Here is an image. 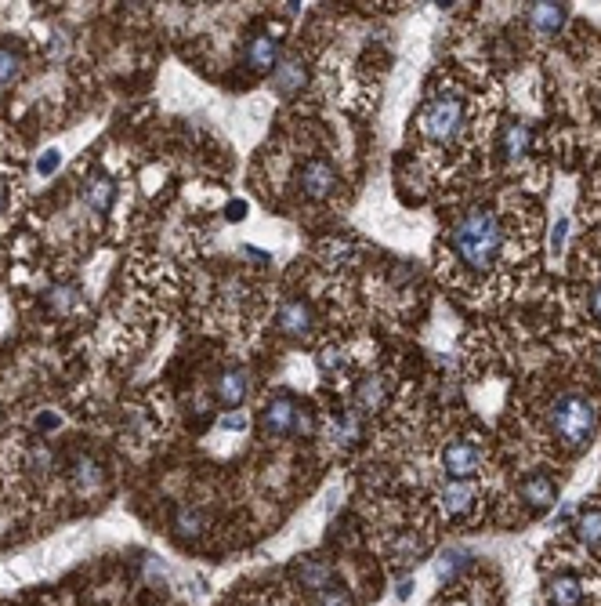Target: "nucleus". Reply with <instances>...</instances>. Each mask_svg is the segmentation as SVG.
<instances>
[{"label":"nucleus","instance_id":"nucleus-16","mask_svg":"<svg viewBox=\"0 0 601 606\" xmlns=\"http://www.w3.org/2000/svg\"><path fill=\"white\" fill-rule=\"evenodd\" d=\"M580 599H583V588H580V581L569 578V574L554 578V581L547 585V602H551V606H580Z\"/></svg>","mask_w":601,"mask_h":606},{"label":"nucleus","instance_id":"nucleus-18","mask_svg":"<svg viewBox=\"0 0 601 606\" xmlns=\"http://www.w3.org/2000/svg\"><path fill=\"white\" fill-rule=\"evenodd\" d=\"M384 392H388L384 377L370 374V377H363V382L355 385V403L363 407V410H381V403H384Z\"/></svg>","mask_w":601,"mask_h":606},{"label":"nucleus","instance_id":"nucleus-6","mask_svg":"<svg viewBox=\"0 0 601 606\" xmlns=\"http://www.w3.org/2000/svg\"><path fill=\"white\" fill-rule=\"evenodd\" d=\"M275 327L283 330L287 338L308 342V338L315 334V316H312V309L304 306L301 298H290V301H283V306H279V313H275Z\"/></svg>","mask_w":601,"mask_h":606},{"label":"nucleus","instance_id":"nucleus-31","mask_svg":"<svg viewBox=\"0 0 601 606\" xmlns=\"http://www.w3.org/2000/svg\"><path fill=\"white\" fill-rule=\"evenodd\" d=\"M590 313L601 320V287H594V291H590Z\"/></svg>","mask_w":601,"mask_h":606},{"label":"nucleus","instance_id":"nucleus-23","mask_svg":"<svg viewBox=\"0 0 601 606\" xmlns=\"http://www.w3.org/2000/svg\"><path fill=\"white\" fill-rule=\"evenodd\" d=\"M76 298H80V291H76V287L58 284V287H51V291H48V306H51L55 313H69V309H76Z\"/></svg>","mask_w":601,"mask_h":606},{"label":"nucleus","instance_id":"nucleus-33","mask_svg":"<svg viewBox=\"0 0 601 606\" xmlns=\"http://www.w3.org/2000/svg\"><path fill=\"white\" fill-rule=\"evenodd\" d=\"M4 207H8V185L0 182V214H4Z\"/></svg>","mask_w":601,"mask_h":606},{"label":"nucleus","instance_id":"nucleus-29","mask_svg":"<svg viewBox=\"0 0 601 606\" xmlns=\"http://www.w3.org/2000/svg\"><path fill=\"white\" fill-rule=\"evenodd\" d=\"M221 429H225V432H243V429H247V414H225V418H221Z\"/></svg>","mask_w":601,"mask_h":606},{"label":"nucleus","instance_id":"nucleus-1","mask_svg":"<svg viewBox=\"0 0 601 606\" xmlns=\"http://www.w3.org/2000/svg\"><path fill=\"white\" fill-rule=\"evenodd\" d=\"M450 247H453V258L464 265L467 273H489L497 258H500V247H504V225L500 218L489 211V207H474L467 211L450 233Z\"/></svg>","mask_w":601,"mask_h":606},{"label":"nucleus","instance_id":"nucleus-21","mask_svg":"<svg viewBox=\"0 0 601 606\" xmlns=\"http://www.w3.org/2000/svg\"><path fill=\"white\" fill-rule=\"evenodd\" d=\"M112 200H116V189H112V182L109 178H95L91 185H88V207L91 211H109L112 207Z\"/></svg>","mask_w":601,"mask_h":606},{"label":"nucleus","instance_id":"nucleus-11","mask_svg":"<svg viewBox=\"0 0 601 606\" xmlns=\"http://www.w3.org/2000/svg\"><path fill=\"white\" fill-rule=\"evenodd\" d=\"M294 578H297V585L304 588V592H327L330 588V563L327 559H301L297 566H294Z\"/></svg>","mask_w":601,"mask_h":606},{"label":"nucleus","instance_id":"nucleus-13","mask_svg":"<svg viewBox=\"0 0 601 606\" xmlns=\"http://www.w3.org/2000/svg\"><path fill=\"white\" fill-rule=\"evenodd\" d=\"M69 479L76 490H98L102 483V465L91 458V454H76V458L69 462Z\"/></svg>","mask_w":601,"mask_h":606},{"label":"nucleus","instance_id":"nucleus-25","mask_svg":"<svg viewBox=\"0 0 601 606\" xmlns=\"http://www.w3.org/2000/svg\"><path fill=\"white\" fill-rule=\"evenodd\" d=\"M467 563V552H460V548H453V552H446L443 559H438V578H453L460 566Z\"/></svg>","mask_w":601,"mask_h":606},{"label":"nucleus","instance_id":"nucleus-7","mask_svg":"<svg viewBox=\"0 0 601 606\" xmlns=\"http://www.w3.org/2000/svg\"><path fill=\"white\" fill-rule=\"evenodd\" d=\"M443 465L453 479H467L478 472V465H482V450H478V443H471V439H457L446 447Z\"/></svg>","mask_w":601,"mask_h":606},{"label":"nucleus","instance_id":"nucleus-28","mask_svg":"<svg viewBox=\"0 0 601 606\" xmlns=\"http://www.w3.org/2000/svg\"><path fill=\"white\" fill-rule=\"evenodd\" d=\"M294 432H301V436H312L315 432V418H312L308 410H301V407H297V418H294Z\"/></svg>","mask_w":601,"mask_h":606},{"label":"nucleus","instance_id":"nucleus-24","mask_svg":"<svg viewBox=\"0 0 601 606\" xmlns=\"http://www.w3.org/2000/svg\"><path fill=\"white\" fill-rule=\"evenodd\" d=\"M51 462H55V454H51V447H48V443L33 447V454H29V469H33V472L48 476V472H51Z\"/></svg>","mask_w":601,"mask_h":606},{"label":"nucleus","instance_id":"nucleus-14","mask_svg":"<svg viewBox=\"0 0 601 606\" xmlns=\"http://www.w3.org/2000/svg\"><path fill=\"white\" fill-rule=\"evenodd\" d=\"M529 149H533V135H529L526 124H507L504 128V135H500V153L507 160H522Z\"/></svg>","mask_w":601,"mask_h":606},{"label":"nucleus","instance_id":"nucleus-26","mask_svg":"<svg viewBox=\"0 0 601 606\" xmlns=\"http://www.w3.org/2000/svg\"><path fill=\"white\" fill-rule=\"evenodd\" d=\"M319 606H351V592L341 585H330L327 592H319Z\"/></svg>","mask_w":601,"mask_h":606},{"label":"nucleus","instance_id":"nucleus-12","mask_svg":"<svg viewBox=\"0 0 601 606\" xmlns=\"http://www.w3.org/2000/svg\"><path fill=\"white\" fill-rule=\"evenodd\" d=\"M554 498H558V486H554V479H551V476H543V472H533V476L522 483V501H529V509H533V512L551 509V505H554Z\"/></svg>","mask_w":601,"mask_h":606},{"label":"nucleus","instance_id":"nucleus-8","mask_svg":"<svg viewBox=\"0 0 601 606\" xmlns=\"http://www.w3.org/2000/svg\"><path fill=\"white\" fill-rule=\"evenodd\" d=\"M304 84H308V66L301 58H283V62L275 66V73H272V91L279 98L297 95Z\"/></svg>","mask_w":601,"mask_h":606},{"label":"nucleus","instance_id":"nucleus-30","mask_svg":"<svg viewBox=\"0 0 601 606\" xmlns=\"http://www.w3.org/2000/svg\"><path fill=\"white\" fill-rule=\"evenodd\" d=\"M225 218H228V221H239V218H247V204H243V200H232V204L225 207Z\"/></svg>","mask_w":601,"mask_h":606},{"label":"nucleus","instance_id":"nucleus-15","mask_svg":"<svg viewBox=\"0 0 601 606\" xmlns=\"http://www.w3.org/2000/svg\"><path fill=\"white\" fill-rule=\"evenodd\" d=\"M474 486L467 483V479H453L446 490H443V498H438V501H443V509L450 512V516H464L471 505H474Z\"/></svg>","mask_w":601,"mask_h":606},{"label":"nucleus","instance_id":"nucleus-3","mask_svg":"<svg viewBox=\"0 0 601 606\" xmlns=\"http://www.w3.org/2000/svg\"><path fill=\"white\" fill-rule=\"evenodd\" d=\"M420 131L438 142V145H450L460 131H464V102L457 95H438L424 105L420 113Z\"/></svg>","mask_w":601,"mask_h":606},{"label":"nucleus","instance_id":"nucleus-10","mask_svg":"<svg viewBox=\"0 0 601 606\" xmlns=\"http://www.w3.org/2000/svg\"><path fill=\"white\" fill-rule=\"evenodd\" d=\"M243 58H247V66H250L254 73H268L272 66H279V36H272V33L250 36V44H247Z\"/></svg>","mask_w":601,"mask_h":606},{"label":"nucleus","instance_id":"nucleus-22","mask_svg":"<svg viewBox=\"0 0 601 606\" xmlns=\"http://www.w3.org/2000/svg\"><path fill=\"white\" fill-rule=\"evenodd\" d=\"M22 77V58L12 44H0V88H8Z\"/></svg>","mask_w":601,"mask_h":606},{"label":"nucleus","instance_id":"nucleus-9","mask_svg":"<svg viewBox=\"0 0 601 606\" xmlns=\"http://www.w3.org/2000/svg\"><path fill=\"white\" fill-rule=\"evenodd\" d=\"M247 392H250V374H247L243 367H228V370H221V374H218V382H214V396H218V403L235 407V403H243V400H247Z\"/></svg>","mask_w":601,"mask_h":606},{"label":"nucleus","instance_id":"nucleus-17","mask_svg":"<svg viewBox=\"0 0 601 606\" xmlns=\"http://www.w3.org/2000/svg\"><path fill=\"white\" fill-rule=\"evenodd\" d=\"M529 22H533L536 33H558L566 26V8L562 4H533Z\"/></svg>","mask_w":601,"mask_h":606},{"label":"nucleus","instance_id":"nucleus-19","mask_svg":"<svg viewBox=\"0 0 601 606\" xmlns=\"http://www.w3.org/2000/svg\"><path fill=\"white\" fill-rule=\"evenodd\" d=\"M174 530H178L181 538H199L207 530V519H204V512H196L192 505H181L174 512Z\"/></svg>","mask_w":601,"mask_h":606},{"label":"nucleus","instance_id":"nucleus-4","mask_svg":"<svg viewBox=\"0 0 601 606\" xmlns=\"http://www.w3.org/2000/svg\"><path fill=\"white\" fill-rule=\"evenodd\" d=\"M297 185H301V193L308 197V200H327L330 193H334V185H337V171H334V164L330 160H323V157H312V160H304L301 164V171H297Z\"/></svg>","mask_w":601,"mask_h":606},{"label":"nucleus","instance_id":"nucleus-32","mask_svg":"<svg viewBox=\"0 0 601 606\" xmlns=\"http://www.w3.org/2000/svg\"><path fill=\"white\" fill-rule=\"evenodd\" d=\"M36 425H40V429H55V425H58V418H55V414H48V418H40Z\"/></svg>","mask_w":601,"mask_h":606},{"label":"nucleus","instance_id":"nucleus-2","mask_svg":"<svg viewBox=\"0 0 601 606\" xmlns=\"http://www.w3.org/2000/svg\"><path fill=\"white\" fill-rule=\"evenodd\" d=\"M547 422H551V432L558 443H566L569 450H583L594 436V425H597V414H594V403L580 392H566L558 396L547 410Z\"/></svg>","mask_w":601,"mask_h":606},{"label":"nucleus","instance_id":"nucleus-5","mask_svg":"<svg viewBox=\"0 0 601 606\" xmlns=\"http://www.w3.org/2000/svg\"><path fill=\"white\" fill-rule=\"evenodd\" d=\"M294 418H297V403L290 392H279L265 403L261 410V432L268 439H283L287 432H294Z\"/></svg>","mask_w":601,"mask_h":606},{"label":"nucleus","instance_id":"nucleus-27","mask_svg":"<svg viewBox=\"0 0 601 606\" xmlns=\"http://www.w3.org/2000/svg\"><path fill=\"white\" fill-rule=\"evenodd\" d=\"M58 164H62V153H58V149H48V153L36 160V171H40V175H55Z\"/></svg>","mask_w":601,"mask_h":606},{"label":"nucleus","instance_id":"nucleus-20","mask_svg":"<svg viewBox=\"0 0 601 606\" xmlns=\"http://www.w3.org/2000/svg\"><path fill=\"white\" fill-rule=\"evenodd\" d=\"M576 538H580L587 548H597V545H601V509H587V512L576 519Z\"/></svg>","mask_w":601,"mask_h":606}]
</instances>
